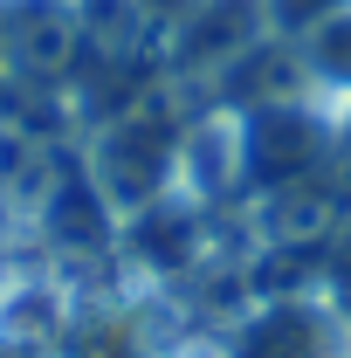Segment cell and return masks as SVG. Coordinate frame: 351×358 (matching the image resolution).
Segmentation results:
<instances>
[{"instance_id":"7a4b0ae2","label":"cell","mask_w":351,"mask_h":358,"mask_svg":"<svg viewBox=\"0 0 351 358\" xmlns=\"http://www.w3.org/2000/svg\"><path fill=\"white\" fill-rule=\"evenodd\" d=\"M234 358H338V324L324 310H296V303H275L248 324L241 352Z\"/></svg>"},{"instance_id":"5b68a950","label":"cell","mask_w":351,"mask_h":358,"mask_svg":"<svg viewBox=\"0 0 351 358\" xmlns=\"http://www.w3.org/2000/svg\"><path fill=\"white\" fill-rule=\"evenodd\" d=\"M331 282H338V296H345V310H351V227H345V241H338V262H331Z\"/></svg>"},{"instance_id":"3957f363","label":"cell","mask_w":351,"mask_h":358,"mask_svg":"<svg viewBox=\"0 0 351 358\" xmlns=\"http://www.w3.org/2000/svg\"><path fill=\"white\" fill-rule=\"evenodd\" d=\"M310 62L331 76V83H351V7L338 14V21H324V28H310Z\"/></svg>"},{"instance_id":"6da1fadb","label":"cell","mask_w":351,"mask_h":358,"mask_svg":"<svg viewBox=\"0 0 351 358\" xmlns=\"http://www.w3.org/2000/svg\"><path fill=\"white\" fill-rule=\"evenodd\" d=\"M324 152H331L324 117L303 110V103H289V96L255 103V110L234 124V173L248 179V186H289V179H303L310 166H324Z\"/></svg>"},{"instance_id":"277c9868","label":"cell","mask_w":351,"mask_h":358,"mask_svg":"<svg viewBox=\"0 0 351 358\" xmlns=\"http://www.w3.org/2000/svg\"><path fill=\"white\" fill-rule=\"evenodd\" d=\"M351 0H268V21L282 28V35H310V28H324V21H338Z\"/></svg>"}]
</instances>
